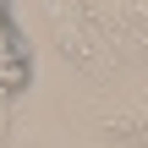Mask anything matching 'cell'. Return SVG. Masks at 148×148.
<instances>
[{"mask_svg":"<svg viewBox=\"0 0 148 148\" xmlns=\"http://www.w3.org/2000/svg\"><path fill=\"white\" fill-rule=\"evenodd\" d=\"M22 82H27V55H22V44L11 33V16L0 5V88H22Z\"/></svg>","mask_w":148,"mask_h":148,"instance_id":"6da1fadb","label":"cell"}]
</instances>
